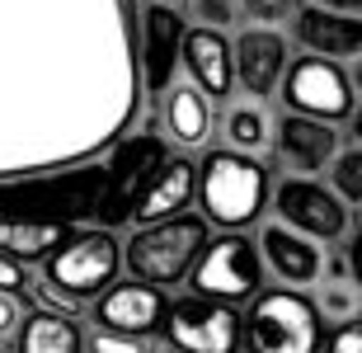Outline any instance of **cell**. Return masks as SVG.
Instances as JSON below:
<instances>
[{
	"mask_svg": "<svg viewBox=\"0 0 362 353\" xmlns=\"http://www.w3.org/2000/svg\"><path fill=\"white\" fill-rule=\"evenodd\" d=\"M269 170L255 156L216 146L193 165V198H198L202 217L221 226V231H245L264 217L269 207Z\"/></svg>",
	"mask_w": 362,
	"mask_h": 353,
	"instance_id": "cell-1",
	"label": "cell"
},
{
	"mask_svg": "<svg viewBox=\"0 0 362 353\" xmlns=\"http://www.w3.org/2000/svg\"><path fill=\"white\" fill-rule=\"evenodd\" d=\"M240 344L250 353H320L325 320L306 292L269 287L250 297V311L240 316Z\"/></svg>",
	"mask_w": 362,
	"mask_h": 353,
	"instance_id": "cell-2",
	"label": "cell"
},
{
	"mask_svg": "<svg viewBox=\"0 0 362 353\" xmlns=\"http://www.w3.org/2000/svg\"><path fill=\"white\" fill-rule=\"evenodd\" d=\"M122 250L113 231H66V241L42 259V287L66 306H90L108 283H118Z\"/></svg>",
	"mask_w": 362,
	"mask_h": 353,
	"instance_id": "cell-3",
	"label": "cell"
},
{
	"mask_svg": "<svg viewBox=\"0 0 362 353\" xmlns=\"http://www.w3.org/2000/svg\"><path fill=\"white\" fill-rule=\"evenodd\" d=\"M202 241H207V221L179 212V217L136 226L127 236V245H118V250H122V264H127V273H132L136 283H151L165 292V287H175L188 278Z\"/></svg>",
	"mask_w": 362,
	"mask_h": 353,
	"instance_id": "cell-4",
	"label": "cell"
},
{
	"mask_svg": "<svg viewBox=\"0 0 362 353\" xmlns=\"http://www.w3.org/2000/svg\"><path fill=\"white\" fill-rule=\"evenodd\" d=\"M104 198V165L99 170H76V175H52L38 184H14L0 189V217L10 221H42V226H76L94 221Z\"/></svg>",
	"mask_w": 362,
	"mask_h": 353,
	"instance_id": "cell-5",
	"label": "cell"
},
{
	"mask_svg": "<svg viewBox=\"0 0 362 353\" xmlns=\"http://www.w3.org/2000/svg\"><path fill=\"white\" fill-rule=\"evenodd\" d=\"M193 297L221 301V306H240L255 292H264V264H259V245L245 231H221L207 236L188 269Z\"/></svg>",
	"mask_w": 362,
	"mask_h": 353,
	"instance_id": "cell-6",
	"label": "cell"
},
{
	"mask_svg": "<svg viewBox=\"0 0 362 353\" xmlns=\"http://www.w3.org/2000/svg\"><path fill=\"white\" fill-rule=\"evenodd\" d=\"M165 161H170V146L156 132H136L113 151V161L104 165V198H99V212H94L99 231H118V226L132 221L136 198L146 193V184L156 179V170Z\"/></svg>",
	"mask_w": 362,
	"mask_h": 353,
	"instance_id": "cell-7",
	"label": "cell"
},
{
	"mask_svg": "<svg viewBox=\"0 0 362 353\" xmlns=\"http://www.w3.org/2000/svg\"><path fill=\"white\" fill-rule=\"evenodd\" d=\"M282 104L287 113H301V118H320V122H349L358 99H353V81L344 76L339 62H325V57H296L282 71Z\"/></svg>",
	"mask_w": 362,
	"mask_h": 353,
	"instance_id": "cell-8",
	"label": "cell"
},
{
	"mask_svg": "<svg viewBox=\"0 0 362 353\" xmlns=\"http://www.w3.org/2000/svg\"><path fill=\"white\" fill-rule=\"evenodd\" d=\"M269 203H273V212H278V226L306 236V241H315V245L320 241L325 245L344 241L349 226H353V207L339 203L329 184L306 179V175H287L278 189H269Z\"/></svg>",
	"mask_w": 362,
	"mask_h": 353,
	"instance_id": "cell-9",
	"label": "cell"
},
{
	"mask_svg": "<svg viewBox=\"0 0 362 353\" xmlns=\"http://www.w3.org/2000/svg\"><path fill=\"white\" fill-rule=\"evenodd\" d=\"M165 344L184 353H240V311L207 297H179L165 306Z\"/></svg>",
	"mask_w": 362,
	"mask_h": 353,
	"instance_id": "cell-10",
	"label": "cell"
},
{
	"mask_svg": "<svg viewBox=\"0 0 362 353\" xmlns=\"http://www.w3.org/2000/svg\"><path fill=\"white\" fill-rule=\"evenodd\" d=\"M165 306H170V297H165L160 287L132 278V283H108L104 292L90 301V320H94V330H104V335L151 344L165 325Z\"/></svg>",
	"mask_w": 362,
	"mask_h": 353,
	"instance_id": "cell-11",
	"label": "cell"
},
{
	"mask_svg": "<svg viewBox=\"0 0 362 353\" xmlns=\"http://www.w3.org/2000/svg\"><path fill=\"white\" fill-rule=\"evenodd\" d=\"M269 146H273L282 170L315 179L339 156V127L334 122H320V118H301V113H282L269 132Z\"/></svg>",
	"mask_w": 362,
	"mask_h": 353,
	"instance_id": "cell-12",
	"label": "cell"
},
{
	"mask_svg": "<svg viewBox=\"0 0 362 353\" xmlns=\"http://www.w3.org/2000/svg\"><path fill=\"white\" fill-rule=\"evenodd\" d=\"M184 14L175 5H156L151 0L141 14V81L151 95H165L175 85L179 66V42H184Z\"/></svg>",
	"mask_w": 362,
	"mask_h": 353,
	"instance_id": "cell-13",
	"label": "cell"
},
{
	"mask_svg": "<svg viewBox=\"0 0 362 353\" xmlns=\"http://www.w3.org/2000/svg\"><path fill=\"white\" fill-rule=\"evenodd\" d=\"M282 71H287V38L273 28H245L240 38L230 42V76L245 85L250 99H264L278 90Z\"/></svg>",
	"mask_w": 362,
	"mask_h": 353,
	"instance_id": "cell-14",
	"label": "cell"
},
{
	"mask_svg": "<svg viewBox=\"0 0 362 353\" xmlns=\"http://www.w3.org/2000/svg\"><path fill=\"white\" fill-rule=\"evenodd\" d=\"M292 38H296V47H306L310 57L344 62V57H358L362 52V19H358V14L315 10V5H296Z\"/></svg>",
	"mask_w": 362,
	"mask_h": 353,
	"instance_id": "cell-15",
	"label": "cell"
},
{
	"mask_svg": "<svg viewBox=\"0 0 362 353\" xmlns=\"http://www.w3.org/2000/svg\"><path fill=\"white\" fill-rule=\"evenodd\" d=\"M255 245H259V264L287 287H306V283H315V278L325 273L320 245L306 241V236H296V231H287V226H278V221L264 226Z\"/></svg>",
	"mask_w": 362,
	"mask_h": 353,
	"instance_id": "cell-16",
	"label": "cell"
},
{
	"mask_svg": "<svg viewBox=\"0 0 362 353\" xmlns=\"http://www.w3.org/2000/svg\"><path fill=\"white\" fill-rule=\"evenodd\" d=\"M179 66L193 76V90L202 99H226L235 76H230V38L226 33H212V28H184V42H179Z\"/></svg>",
	"mask_w": 362,
	"mask_h": 353,
	"instance_id": "cell-17",
	"label": "cell"
},
{
	"mask_svg": "<svg viewBox=\"0 0 362 353\" xmlns=\"http://www.w3.org/2000/svg\"><path fill=\"white\" fill-rule=\"evenodd\" d=\"M188 203H193V161H188V156H170V161L156 170V179L146 184V193L136 198L132 221L146 226V221L179 217Z\"/></svg>",
	"mask_w": 362,
	"mask_h": 353,
	"instance_id": "cell-18",
	"label": "cell"
},
{
	"mask_svg": "<svg viewBox=\"0 0 362 353\" xmlns=\"http://www.w3.org/2000/svg\"><path fill=\"white\" fill-rule=\"evenodd\" d=\"M160 122L165 132H170V141L184 151H198L202 141H207V132H212V104L193 90V85H170L160 95Z\"/></svg>",
	"mask_w": 362,
	"mask_h": 353,
	"instance_id": "cell-19",
	"label": "cell"
},
{
	"mask_svg": "<svg viewBox=\"0 0 362 353\" xmlns=\"http://www.w3.org/2000/svg\"><path fill=\"white\" fill-rule=\"evenodd\" d=\"M14 353H85V335L76 330V320H66V316L33 311V316H24L19 349Z\"/></svg>",
	"mask_w": 362,
	"mask_h": 353,
	"instance_id": "cell-20",
	"label": "cell"
},
{
	"mask_svg": "<svg viewBox=\"0 0 362 353\" xmlns=\"http://www.w3.org/2000/svg\"><path fill=\"white\" fill-rule=\"evenodd\" d=\"M62 241H66V226H42V221H10V217H0V255L14 259V264L47 259Z\"/></svg>",
	"mask_w": 362,
	"mask_h": 353,
	"instance_id": "cell-21",
	"label": "cell"
},
{
	"mask_svg": "<svg viewBox=\"0 0 362 353\" xmlns=\"http://www.w3.org/2000/svg\"><path fill=\"white\" fill-rule=\"evenodd\" d=\"M221 132H226V141H230L226 151L259 156V151L269 146L273 118H269V109H264L259 99H240V104H230V109H226V118H221Z\"/></svg>",
	"mask_w": 362,
	"mask_h": 353,
	"instance_id": "cell-22",
	"label": "cell"
},
{
	"mask_svg": "<svg viewBox=\"0 0 362 353\" xmlns=\"http://www.w3.org/2000/svg\"><path fill=\"white\" fill-rule=\"evenodd\" d=\"M315 316H320V320H329V325L358 320V287H353V278H329V283L320 287Z\"/></svg>",
	"mask_w": 362,
	"mask_h": 353,
	"instance_id": "cell-23",
	"label": "cell"
},
{
	"mask_svg": "<svg viewBox=\"0 0 362 353\" xmlns=\"http://www.w3.org/2000/svg\"><path fill=\"white\" fill-rule=\"evenodd\" d=\"M329 189H334V198L344 207L362 203V151L358 146L339 151L334 161H329Z\"/></svg>",
	"mask_w": 362,
	"mask_h": 353,
	"instance_id": "cell-24",
	"label": "cell"
},
{
	"mask_svg": "<svg viewBox=\"0 0 362 353\" xmlns=\"http://www.w3.org/2000/svg\"><path fill=\"white\" fill-rule=\"evenodd\" d=\"M188 14L198 19V28H212V33H226V28L240 24L235 0H188Z\"/></svg>",
	"mask_w": 362,
	"mask_h": 353,
	"instance_id": "cell-25",
	"label": "cell"
},
{
	"mask_svg": "<svg viewBox=\"0 0 362 353\" xmlns=\"http://www.w3.org/2000/svg\"><path fill=\"white\" fill-rule=\"evenodd\" d=\"M235 5H240V19L250 14L259 28H269V24H282V19H292L301 0H235Z\"/></svg>",
	"mask_w": 362,
	"mask_h": 353,
	"instance_id": "cell-26",
	"label": "cell"
},
{
	"mask_svg": "<svg viewBox=\"0 0 362 353\" xmlns=\"http://www.w3.org/2000/svg\"><path fill=\"white\" fill-rule=\"evenodd\" d=\"M320 349H325V353H362V330H358V320H344V325H334L329 335H325Z\"/></svg>",
	"mask_w": 362,
	"mask_h": 353,
	"instance_id": "cell-27",
	"label": "cell"
},
{
	"mask_svg": "<svg viewBox=\"0 0 362 353\" xmlns=\"http://www.w3.org/2000/svg\"><path fill=\"white\" fill-rule=\"evenodd\" d=\"M85 349H90V353H146V344H136V340H118V335H104V330H94Z\"/></svg>",
	"mask_w": 362,
	"mask_h": 353,
	"instance_id": "cell-28",
	"label": "cell"
},
{
	"mask_svg": "<svg viewBox=\"0 0 362 353\" xmlns=\"http://www.w3.org/2000/svg\"><path fill=\"white\" fill-rule=\"evenodd\" d=\"M24 283H28V278H24V264H14V259H5V255H0V292L19 301Z\"/></svg>",
	"mask_w": 362,
	"mask_h": 353,
	"instance_id": "cell-29",
	"label": "cell"
},
{
	"mask_svg": "<svg viewBox=\"0 0 362 353\" xmlns=\"http://www.w3.org/2000/svg\"><path fill=\"white\" fill-rule=\"evenodd\" d=\"M14 330H19V301L0 292V340H5V335H14Z\"/></svg>",
	"mask_w": 362,
	"mask_h": 353,
	"instance_id": "cell-30",
	"label": "cell"
},
{
	"mask_svg": "<svg viewBox=\"0 0 362 353\" xmlns=\"http://www.w3.org/2000/svg\"><path fill=\"white\" fill-rule=\"evenodd\" d=\"M315 10H334V14H362V0H310Z\"/></svg>",
	"mask_w": 362,
	"mask_h": 353,
	"instance_id": "cell-31",
	"label": "cell"
},
{
	"mask_svg": "<svg viewBox=\"0 0 362 353\" xmlns=\"http://www.w3.org/2000/svg\"><path fill=\"white\" fill-rule=\"evenodd\" d=\"M146 353H184V349H175V344H165V340H160L156 349H146Z\"/></svg>",
	"mask_w": 362,
	"mask_h": 353,
	"instance_id": "cell-32",
	"label": "cell"
},
{
	"mask_svg": "<svg viewBox=\"0 0 362 353\" xmlns=\"http://www.w3.org/2000/svg\"><path fill=\"white\" fill-rule=\"evenodd\" d=\"M156 5H175V0H156Z\"/></svg>",
	"mask_w": 362,
	"mask_h": 353,
	"instance_id": "cell-33",
	"label": "cell"
},
{
	"mask_svg": "<svg viewBox=\"0 0 362 353\" xmlns=\"http://www.w3.org/2000/svg\"><path fill=\"white\" fill-rule=\"evenodd\" d=\"M0 353H5V349H0Z\"/></svg>",
	"mask_w": 362,
	"mask_h": 353,
	"instance_id": "cell-34",
	"label": "cell"
}]
</instances>
